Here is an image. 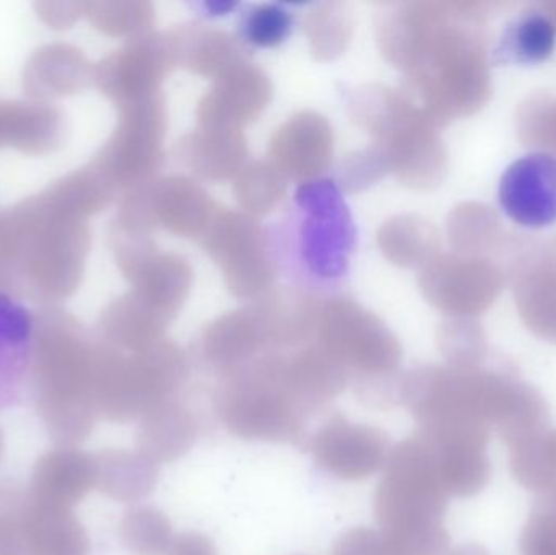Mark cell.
I'll use <instances>...</instances> for the list:
<instances>
[{"instance_id": "cell-1", "label": "cell", "mask_w": 556, "mask_h": 555, "mask_svg": "<svg viewBox=\"0 0 556 555\" xmlns=\"http://www.w3.org/2000/svg\"><path fill=\"white\" fill-rule=\"evenodd\" d=\"M215 409L228 432L257 442L300 443L314 411L285 374V354L267 352L225 375Z\"/></svg>"}, {"instance_id": "cell-2", "label": "cell", "mask_w": 556, "mask_h": 555, "mask_svg": "<svg viewBox=\"0 0 556 555\" xmlns=\"http://www.w3.org/2000/svg\"><path fill=\"white\" fill-rule=\"evenodd\" d=\"M188 375L185 352L168 341L134 352L130 357L108 354L94 364V403L111 422L142 419L172 400Z\"/></svg>"}, {"instance_id": "cell-3", "label": "cell", "mask_w": 556, "mask_h": 555, "mask_svg": "<svg viewBox=\"0 0 556 555\" xmlns=\"http://www.w3.org/2000/svg\"><path fill=\"white\" fill-rule=\"evenodd\" d=\"M317 336L346 370L381 377L397 367L401 351L388 326L352 300H332L320 306Z\"/></svg>"}, {"instance_id": "cell-4", "label": "cell", "mask_w": 556, "mask_h": 555, "mask_svg": "<svg viewBox=\"0 0 556 555\" xmlns=\"http://www.w3.org/2000/svg\"><path fill=\"white\" fill-rule=\"evenodd\" d=\"M202 241L235 295L254 297L273 283L276 269L267 253L266 235L253 218L238 212H215Z\"/></svg>"}, {"instance_id": "cell-5", "label": "cell", "mask_w": 556, "mask_h": 555, "mask_svg": "<svg viewBox=\"0 0 556 555\" xmlns=\"http://www.w3.org/2000/svg\"><path fill=\"white\" fill-rule=\"evenodd\" d=\"M296 202L306 214L301 225V248L316 276L345 273L355 241L352 218L332 181H307L298 189Z\"/></svg>"}, {"instance_id": "cell-6", "label": "cell", "mask_w": 556, "mask_h": 555, "mask_svg": "<svg viewBox=\"0 0 556 555\" xmlns=\"http://www.w3.org/2000/svg\"><path fill=\"white\" fill-rule=\"evenodd\" d=\"M314 462L343 481H363L384 468L389 437L381 429L330 417L309 440Z\"/></svg>"}, {"instance_id": "cell-7", "label": "cell", "mask_w": 556, "mask_h": 555, "mask_svg": "<svg viewBox=\"0 0 556 555\" xmlns=\"http://www.w3.org/2000/svg\"><path fill=\"white\" fill-rule=\"evenodd\" d=\"M503 214L519 227L541 230L556 224V155L531 152L506 166L498 182Z\"/></svg>"}, {"instance_id": "cell-8", "label": "cell", "mask_w": 556, "mask_h": 555, "mask_svg": "<svg viewBox=\"0 0 556 555\" xmlns=\"http://www.w3.org/2000/svg\"><path fill=\"white\" fill-rule=\"evenodd\" d=\"M273 98L269 77L256 65L243 64L217 78L199 104V123L212 129H233L256 119Z\"/></svg>"}, {"instance_id": "cell-9", "label": "cell", "mask_w": 556, "mask_h": 555, "mask_svg": "<svg viewBox=\"0 0 556 555\" xmlns=\"http://www.w3.org/2000/svg\"><path fill=\"white\" fill-rule=\"evenodd\" d=\"M332 127L313 111L296 114L283 124L270 142L273 165L285 179L306 181L326 172L332 162Z\"/></svg>"}, {"instance_id": "cell-10", "label": "cell", "mask_w": 556, "mask_h": 555, "mask_svg": "<svg viewBox=\"0 0 556 555\" xmlns=\"http://www.w3.org/2000/svg\"><path fill=\"white\" fill-rule=\"evenodd\" d=\"M199 348L205 364L225 377L261 357L270 342L257 310L248 308L212 323L202 332Z\"/></svg>"}, {"instance_id": "cell-11", "label": "cell", "mask_w": 556, "mask_h": 555, "mask_svg": "<svg viewBox=\"0 0 556 555\" xmlns=\"http://www.w3.org/2000/svg\"><path fill=\"white\" fill-rule=\"evenodd\" d=\"M97 488V459L74 446L52 450L38 459L29 497L54 507L72 508Z\"/></svg>"}, {"instance_id": "cell-12", "label": "cell", "mask_w": 556, "mask_h": 555, "mask_svg": "<svg viewBox=\"0 0 556 555\" xmlns=\"http://www.w3.org/2000/svg\"><path fill=\"white\" fill-rule=\"evenodd\" d=\"M88 537L72 508L42 504L26 495L23 555H87Z\"/></svg>"}, {"instance_id": "cell-13", "label": "cell", "mask_w": 556, "mask_h": 555, "mask_svg": "<svg viewBox=\"0 0 556 555\" xmlns=\"http://www.w3.org/2000/svg\"><path fill=\"white\" fill-rule=\"evenodd\" d=\"M198 433L194 414L181 403L165 401L140 419L137 452L155 465L176 462L192 449Z\"/></svg>"}, {"instance_id": "cell-14", "label": "cell", "mask_w": 556, "mask_h": 555, "mask_svg": "<svg viewBox=\"0 0 556 555\" xmlns=\"http://www.w3.org/2000/svg\"><path fill=\"white\" fill-rule=\"evenodd\" d=\"M153 195V218L172 234L202 237L214 218V204L194 179L186 176L163 179Z\"/></svg>"}, {"instance_id": "cell-15", "label": "cell", "mask_w": 556, "mask_h": 555, "mask_svg": "<svg viewBox=\"0 0 556 555\" xmlns=\"http://www.w3.org/2000/svg\"><path fill=\"white\" fill-rule=\"evenodd\" d=\"M247 140L240 130L202 127L179 146L182 162L205 179L225 181L240 175L247 159Z\"/></svg>"}, {"instance_id": "cell-16", "label": "cell", "mask_w": 556, "mask_h": 555, "mask_svg": "<svg viewBox=\"0 0 556 555\" xmlns=\"http://www.w3.org/2000/svg\"><path fill=\"white\" fill-rule=\"evenodd\" d=\"M175 64L195 74L222 77L243 64V49L227 33L188 26L169 33Z\"/></svg>"}, {"instance_id": "cell-17", "label": "cell", "mask_w": 556, "mask_h": 555, "mask_svg": "<svg viewBox=\"0 0 556 555\" xmlns=\"http://www.w3.org/2000/svg\"><path fill=\"white\" fill-rule=\"evenodd\" d=\"M556 48V26L545 13L525 12L511 20L493 46V62L505 67L544 64Z\"/></svg>"}, {"instance_id": "cell-18", "label": "cell", "mask_w": 556, "mask_h": 555, "mask_svg": "<svg viewBox=\"0 0 556 555\" xmlns=\"http://www.w3.org/2000/svg\"><path fill=\"white\" fill-rule=\"evenodd\" d=\"M31 358V323L9 303H0V411L15 406Z\"/></svg>"}, {"instance_id": "cell-19", "label": "cell", "mask_w": 556, "mask_h": 555, "mask_svg": "<svg viewBox=\"0 0 556 555\" xmlns=\"http://www.w3.org/2000/svg\"><path fill=\"white\" fill-rule=\"evenodd\" d=\"M97 459V488L117 502L143 501L152 494L159 479V465L139 452L108 450Z\"/></svg>"}, {"instance_id": "cell-20", "label": "cell", "mask_w": 556, "mask_h": 555, "mask_svg": "<svg viewBox=\"0 0 556 555\" xmlns=\"http://www.w3.org/2000/svg\"><path fill=\"white\" fill-rule=\"evenodd\" d=\"M192 269L185 257L165 254L147 266L146 300L150 310L166 323L175 318L189 295Z\"/></svg>"}, {"instance_id": "cell-21", "label": "cell", "mask_w": 556, "mask_h": 555, "mask_svg": "<svg viewBox=\"0 0 556 555\" xmlns=\"http://www.w3.org/2000/svg\"><path fill=\"white\" fill-rule=\"evenodd\" d=\"M119 538L132 555L168 554L175 540L172 521L153 507H136L127 512L119 525Z\"/></svg>"}, {"instance_id": "cell-22", "label": "cell", "mask_w": 556, "mask_h": 555, "mask_svg": "<svg viewBox=\"0 0 556 555\" xmlns=\"http://www.w3.org/2000/svg\"><path fill=\"white\" fill-rule=\"evenodd\" d=\"M287 179L273 163L254 162L235 182L238 202L253 214H269L283 198Z\"/></svg>"}, {"instance_id": "cell-23", "label": "cell", "mask_w": 556, "mask_h": 555, "mask_svg": "<svg viewBox=\"0 0 556 555\" xmlns=\"http://www.w3.org/2000/svg\"><path fill=\"white\" fill-rule=\"evenodd\" d=\"M304 29L314 55L320 61H329L345 51L352 36V18L342 3H324L311 12Z\"/></svg>"}, {"instance_id": "cell-24", "label": "cell", "mask_w": 556, "mask_h": 555, "mask_svg": "<svg viewBox=\"0 0 556 555\" xmlns=\"http://www.w3.org/2000/svg\"><path fill=\"white\" fill-rule=\"evenodd\" d=\"M290 26L287 10L277 5H261L248 16L247 36L261 48H273L287 38Z\"/></svg>"}, {"instance_id": "cell-25", "label": "cell", "mask_w": 556, "mask_h": 555, "mask_svg": "<svg viewBox=\"0 0 556 555\" xmlns=\"http://www.w3.org/2000/svg\"><path fill=\"white\" fill-rule=\"evenodd\" d=\"M26 495L0 489V555H23V512Z\"/></svg>"}, {"instance_id": "cell-26", "label": "cell", "mask_w": 556, "mask_h": 555, "mask_svg": "<svg viewBox=\"0 0 556 555\" xmlns=\"http://www.w3.org/2000/svg\"><path fill=\"white\" fill-rule=\"evenodd\" d=\"M340 169H342L340 182L346 191H358V189L366 188L389 172L384 156L376 147L366 152L356 153Z\"/></svg>"}, {"instance_id": "cell-27", "label": "cell", "mask_w": 556, "mask_h": 555, "mask_svg": "<svg viewBox=\"0 0 556 555\" xmlns=\"http://www.w3.org/2000/svg\"><path fill=\"white\" fill-rule=\"evenodd\" d=\"M333 555H397V553L381 530L353 528L336 541Z\"/></svg>"}, {"instance_id": "cell-28", "label": "cell", "mask_w": 556, "mask_h": 555, "mask_svg": "<svg viewBox=\"0 0 556 555\" xmlns=\"http://www.w3.org/2000/svg\"><path fill=\"white\" fill-rule=\"evenodd\" d=\"M168 555H217V550L204 534L182 533L173 540Z\"/></svg>"}, {"instance_id": "cell-29", "label": "cell", "mask_w": 556, "mask_h": 555, "mask_svg": "<svg viewBox=\"0 0 556 555\" xmlns=\"http://www.w3.org/2000/svg\"><path fill=\"white\" fill-rule=\"evenodd\" d=\"M0 452H2V437H0Z\"/></svg>"}]
</instances>
